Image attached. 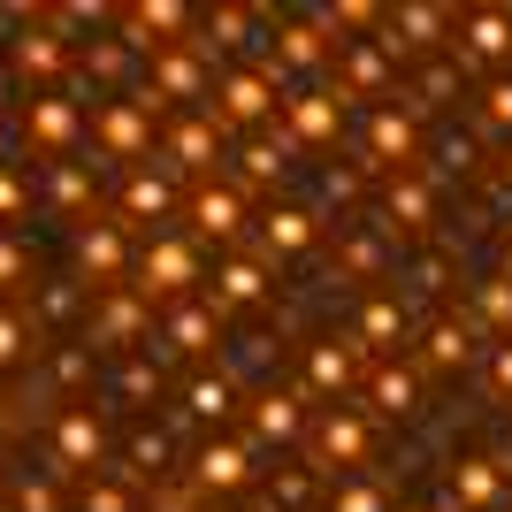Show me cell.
<instances>
[{
	"label": "cell",
	"instance_id": "52a82bcc",
	"mask_svg": "<svg viewBox=\"0 0 512 512\" xmlns=\"http://www.w3.org/2000/svg\"><path fill=\"white\" fill-rule=\"evenodd\" d=\"M100 138H107V153H115V161H138V153H146V107H130V100H107L100 107Z\"/></svg>",
	"mask_w": 512,
	"mask_h": 512
},
{
	"label": "cell",
	"instance_id": "ffe728a7",
	"mask_svg": "<svg viewBox=\"0 0 512 512\" xmlns=\"http://www.w3.org/2000/svg\"><path fill=\"white\" fill-rule=\"evenodd\" d=\"M169 337L184 344V352H199V344L214 337V314H207V306H176V314H169Z\"/></svg>",
	"mask_w": 512,
	"mask_h": 512
},
{
	"label": "cell",
	"instance_id": "1f68e13d",
	"mask_svg": "<svg viewBox=\"0 0 512 512\" xmlns=\"http://www.w3.org/2000/svg\"><path fill=\"white\" fill-rule=\"evenodd\" d=\"M398 329H406V321H398V306H367V337H375V344L398 337Z\"/></svg>",
	"mask_w": 512,
	"mask_h": 512
},
{
	"label": "cell",
	"instance_id": "83f0119b",
	"mask_svg": "<svg viewBox=\"0 0 512 512\" xmlns=\"http://www.w3.org/2000/svg\"><path fill=\"white\" fill-rule=\"evenodd\" d=\"M138 329H146L138 299H115V306H107V321H100V337H138Z\"/></svg>",
	"mask_w": 512,
	"mask_h": 512
},
{
	"label": "cell",
	"instance_id": "4fadbf2b",
	"mask_svg": "<svg viewBox=\"0 0 512 512\" xmlns=\"http://www.w3.org/2000/svg\"><path fill=\"white\" fill-rule=\"evenodd\" d=\"M337 115H344V92H306L291 107V130L299 138H337Z\"/></svg>",
	"mask_w": 512,
	"mask_h": 512
},
{
	"label": "cell",
	"instance_id": "7402d4cb",
	"mask_svg": "<svg viewBox=\"0 0 512 512\" xmlns=\"http://www.w3.org/2000/svg\"><path fill=\"white\" fill-rule=\"evenodd\" d=\"M321 451H329V459H360V451H367L360 421H352V413H337V421L321 428Z\"/></svg>",
	"mask_w": 512,
	"mask_h": 512
},
{
	"label": "cell",
	"instance_id": "f546056e",
	"mask_svg": "<svg viewBox=\"0 0 512 512\" xmlns=\"http://www.w3.org/2000/svg\"><path fill=\"white\" fill-rule=\"evenodd\" d=\"M245 176H253V184L283 176V153H276V146H245Z\"/></svg>",
	"mask_w": 512,
	"mask_h": 512
},
{
	"label": "cell",
	"instance_id": "ac0fdd59",
	"mask_svg": "<svg viewBox=\"0 0 512 512\" xmlns=\"http://www.w3.org/2000/svg\"><path fill=\"white\" fill-rule=\"evenodd\" d=\"M77 260H85V276H123V237L115 230H85V245H77Z\"/></svg>",
	"mask_w": 512,
	"mask_h": 512
},
{
	"label": "cell",
	"instance_id": "3957f363",
	"mask_svg": "<svg viewBox=\"0 0 512 512\" xmlns=\"http://www.w3.org/2000/svg\"><path fill=\"white\" fill-rule=\"evenodd\" d=\"M23 130H31L46 153H69V146H77V130H85V115H77L62 92H31V107H23Z\"/></svg>",
	"mask_w": 512,
	"mask_h": 512
},
{
	"label": "cell",
	"instance_id": "4dcf8cb0",
	"mask_svg": "<svg viewBox=\"0 0 512 512\" xmlns=\"http://www.w3.org/2000/svg\"><path fill=\"white\" fill-rule=\"evenodd\" d=\"M16 214H23V184H16V169L0 161V222H16Z\"/></svg>",
	"mask_w": 512,
	"mask_h": 512
},
{
	"label": "cell",
	"instance_id": "8d00e7d4",
	"mask_svg": "<svg viewBox=\"0 0 512 512\" xmlns=\"http://www.w3.org/2000/svg\"><path fill=\"white\" fill-rule=\"evenodd\" d=\"M46 314H54V321L77 314V291H69V283H54V291H46Z\"/></svg>",
	"mask_w": 512,
	"mask_h": 512
},
{
	"label": "cell",
	"instance_id": "e575fe53",
	"mask_svg": "<svg viewBox=\"0 0 512 512\" xmlns=\"http://www.w3.org/2000/svg\"><path fill=\"white\" fill-rule=\"evenodd\" d=\"M16 505H23V512H54V490H39V482H23V490H16Z\"/></svg>",
	"mask_w": 512,
	"mask_h": 512
},
{
	"label": "cell",
	"instance_id": "2e32d148",
	"mask_svg": "<svg viewBox=\"0 0 512 512\" xmlns=\"http://www.w3.org/2000/svg\"><path fill=\"white\" fill-rule=\"evenodd\" d=\"M214 283H222V306H253V299H268V276H260L253 260H222V268H214Z\"/></svg>",
	"mask_w": 512,
	"mask_h": 512
},
{
	"label": "cell",
	"instance_id": "6da1fadb",
	"mask_svg": "<svg viewBox=\"0 0 512 512\" xmlns=\"http://www.w3.org/2000/svg\"><path fill=\"white\" fill-rule=\"evenodd\" d=\"M207 92V69H199V54L184 39H169V46H153V92H146V107H161V100H199Z\"/></svg>",
	"mask_w": 512,
	"mask_h": 512
},
{
	"label": "cell",
	"instance_id": "ab89813d",
	"mask_svg": "<svg viewBox=\"0 0 512 512\" xmlns=\"http://www.w3.org/2000/svg\"><path fill=\"white\" fill-rule=\"evenodd\" d=\"M16 268H23V253H16V245H0V276H16Z\"/></svg>",
	"mask_w": 512,
	"mask_h": 512
},
{
	"label": "cell",
	"instance_id": "484cf974",
	"mask_svg": "<svg viewBox=\"0 0 512 512\" xmlns=\"http://www.w3.org/2000/svg\"><path fill=\"white\" fill-rule=\"evenodd\" d=\"M184 398H192L199 421H222V413H230V383H222V375H214V383H192Z\"/></svg>",
	"mask_w": 512,
	"mask_h": 512
},
{
	"label": "cell",
	"instance_id": "d590c367",
	"mask_svg": "<svg viewBox=\"0 0 512 512\" xmlns=\"http://www.w3.org/2000/svg\"><path fill=\"white\" fill-rule=\"evenodd\" d=\"M337 512H383V497H375V490H344Z\"/></svg>",
	"mask_w": 512,
	"mask_h": 512
},
{
	"label": "cell",
	"instance_id": "7c38bea8",
	"mask_svg": "<svg viewBox=\"0 0 512 512\" xmlns=\"http://www.w3.org/2000/svg\"><path fill=\"white\" fill-rule=\"evenodd\" d=\"M451 490H459V505H497V497H505V474H497V459H459Z\"/></svg>",
	"mask_w": 512,
	"mask_h": 512
},
{
	"label": "cell",
	"instance_id": "f1b7e54d",
	"mask_svg": "<svg viewBox=\"0 0 512 512\" xmlns=\"http://www.w3.org/2000/svg\"><path fill=\"white\" fill-rule=\"evenodd\" d=\"M161 207H169V184L138 176V184H130V214H161Z\"/></svg>",
	"mask_w": 512,
	"mask_h": 512
},
{
	"label": "cell",
	"instance_id": "9c48e42d",
	"mask_svg": "<svg viewBox=\"0 0 512 512\" xmlns=\"http://www.w3.org/2000/svg\"><path fill=\"white\" fill-rule=\"evenodd\" d=\"M169 153H176V169H207L214 153H222V115H207V123H176Z\"/></svg>",
	"mask_w": 512,
	"mask_h": 512
},
{
	"label": "cell",
	"instance_id": "e0dca14e",
	"mask_svg": "<svg viewBox=\"0 0 512 512\" xmlns=\"http://www.w3.org/2000/svg\"><path fill=\"white\" fill-rule=\"evenodd\" d=\"M276 39H283V62L291 69H321L329 62V39H321L314 23H276Z\"/></svg>",
	"mask_w": 512,
	"mask_h": 512
},
{
	"label": "cell",
	"instance_id": "5b68a950",
	"mask_svg": "<svg viewBox=\"0 0 512 512\" xmlns=\"http://www.w3.org/2000/svg\"><path fill=\"white\" fill-rule=\"evenodd\" d=\"M199 276V260H192V245L184 237H161V245H146V260H138V291H184V283Z\"/></svg>",
	"mask_w": 512,
	"mask_h": 512
},
{
	"label": "cell",
	"instance_id": "ba28073f",
	"mask_svg": "<svg viewBox=\"0 0 512 512\" xmlns=\"http://www.w3.org/2000/svg\"><path fill=\"white\" fill-rule=\"evenodd\" d=\"M253 482V459L237 444H207L199 451V490H245Z\"/></svg>",
	"mask_w": 512,
	"mask_h": 512
},
{
	"label": "cell",
	"instance_id": "4316f807",
	"mask_svg": "<svg viewBox=\"0 0 512 512\" xmlns=\"http://www.w3.org/2000/svg\"><path fill=\"white\" fill-rule=\"evenodd\" d=\"M375 153H383V161H390V153H398V161L413 153V123H406V115H383V123H375Z\"/></svg>",
	"mask_w": 512,
	"mask_h": 512
},
{
	"label": "cell",
	"instance_id": "9a60e30c",
	"mask_svg": "<svg viewBox=\"0 0 512 512\" xmlns=\"http://www.w3.org/2000/svg\"><path fill=\"white\" fill-rule=\"evenodd\" d=\"M92 459H100V428H92L85 413H69V421H62V467H54V474H85Z\"/></svg>",
	"mask_w": 512,
	"mask_h": 512
},
{
	"label": "cell",
	"instance_id": "d4e9b609",
	"mask_svg": "<svg viewBox=\"0 0 512 512\" xmlns=\"http://www.w3.org/2000/svg\"><path fill=\"white\" fill-rule=\"evenodd\" d=\"M428 360H436V367H459V360H467V329H459V321L428 329Z\"/></svg>",
	"mask_w": 512,
	"mask_h": 512
},
{
	"label": "cell",
	"instance_id": "44dd1931",
	"mask_svg": "<svg viewBox=\"0 0 512 512\" xmlns=\"http://www.w3.org/2000/svg\"><path fill=\"white\" fill-rule=\"evenodd\" d=\"M192 8H169V0H161V8H130V31H184V39H192Z\"/></svg>",
	"mask_w": 512,
	"mask_h": 512
},
{
	"label": "cell",
	"instance_id": "f35d334b",
	"mask_svg": "<svg viewBox=\"0 0 512 512\" xmlns=\"http://www.w3.org/2000/svg\"><path fill=\"white\" fill-rule=\"evenodd\" d=\"M497 383L512 390V344H497Z\"/></svg>",
	"mask_w": 512,
	"mask_h": 512
},
{
	"label": "cell",
	"instance_id": "7a4b0ae2",
	"mask_svg": "<svg viewBox=\"0 0 512 512\" xmlns=\"http://www.w3.org/2000/svg\"><path fill=\"white\" fill-rule=\"evenodd\" d=\"M444 31H459V16H444V8H398V16H383V54H428V46H444Z\"/></svg>",
	"mask_w": 512,
	"mask_h": 512
},
{
	"label": "cell",
	"instance_id": "277c9868",
	"mask_svg": "<svg viewBox=\"0 0 512 512\" xmlns=\"http://www.w3.org/2000/svg\"><path fill=\"white\" fill-rule=\"evenodd\" d=\"M459 39L467 46H451V54H459V62H505L512 54V16L505 8H474V16H459Z\"/></svg>",
	"mask_w": 512,
	"mask_h": 512
},
{
	"label": "cell",
	"instance_id": "cb8c5ba5",
	"mask_svg": "<svg viewBox=\"0 0 512 512\" xmlns=\"http://www.w3.org/2000/svg\"><path fill=\"white\" fill-rule=\"evenodd\" d=\"M375 406H383V413H413V375L383 367V375H375Z\"/></svg>",
	"mask_w": 512,
	"mask_h": 512
},
{
	"label": "cell",
	"instance_id": "74e56055",
	"mask_svg": "<svg viewBox=\"0 0 512 512\" xmlns=\"http://www.w3.org/2000/svg\"><path fill=\"white\" fill-rule=\"evenodd\" d=\"M85 512H123V497L115 490H85Z\"/></svg>",
	"mask_w": 512,
	"mask_h": 512
},
{
	"label": "cell",
	"instance_id": "836d02e7",
	"mask_svg": "<svg viewBox=\"0 0 512 512\" xmlns=\"http://www.w3.org/2000/svg\"><path fill=\"white\" fill-rule=\"evenodd\" d=\"M490 123L512 130V77H497V85H490Z\"/></svg>",
	"mask_w": 512,
	"mask_h": 512
},
{
	"label": "cell",
	"instance_id": "8fae6325",
	"mask_svg": "<svg viewBox=\"0 0 512 512\" xmlns=\"http://www.w3.org/2000/svg\"><path fill=\"white\" fill-rule=\"evenodd\" d=\"M192 222H199L207 237H237V222H245V199H237V192H214V184H207V192H192Z\"/></svg>",
	"mask_w": 512,
	"mask_h": 512
},
{
	"label": "cell",
	"instance_id": "603a6c76",
	"mask_svg": "<svg viewBox=\"0 0 512 512\" xmlns=\"http://www.w3.org/2000/svg\"><path fill=\"white\" fill-rule=\"evenodd\" d=\"M314 383L321 390H344V383H352V352H344V344H321V352H314Z\"/></svg>",
	"mask_w": 512,
	"mask_h": 512
},
{
	"label": "cell",
	"instance_id": "30bf717a",
	"mask_svg": "<svg viewBox=\"0 0 512 512\" xmlns=\"http://www.w3.org/2000/svg\"><path fill=\"white\" fill-rule=\"evenodd\" d=\"M16 69H23V77H62V69H69V39H54V31H23V39H16Z\"/></svg>",
	"mask_w": 512,
	"mask_h": 512
},
{
	"label": "cell",
	"instance_id": "d6986e66",
	"mask_svg": "<svg viewBox=\"0 0 512 512\" xmlns=\"http://www.w3.org/2000/svg\"><path fill=\"white\" fill-rule=\"evenodd\" d=\"M253 421H260V436H276V444H283V436H299V398H283V390H268Z\"/></svg>",
	"mask_w": 512,
	"mask_h": 512
},
{
	"label": "cell",
	"instance_id": "d6a6232c",
	"mask_svg": "<svg viewBox=\"0 0 512 512\" xmlns=\"http://www.w3.org/2000/svg\"><path fill=\"white\" fill-rule=\"evenodd\" d=\"M8 360H23V321L16 314H0V367Z\"/></svg>",
	"mask_w": 512,
	"mask_h": 512
},
{
	"label": "cell",
	"instance_id": "8992f818",
	"mask_svg": "<svg viewBox=\"0 0 512 512\" xmlns=\"http://www.w3.org/2000/svg\"><path fill=\"white\" fill-rule=\"evenodd\" d=\"M268 107H276V77H268V69H230V77H222V115H230V123H260V115H268Z\"/></svg>",
	"mask_w": 512,
	"mask_h": 512
},
{
	"label": "cell",
	"instance_id": "5bb4252c",
	"mask_svg": "<svg viewBox=\"0 0 512 512\" xmlns=\"http://www.w3.org/2000/svg\"><path fill=\"white\" fill-rule=\"evenodd\" d=\"M260 222H268V245H276V253H306V245H314V214L306 207H268Z\"/></svg>",
	"mask_w": 512,
	"mask_h": 512
}]
</instances>
